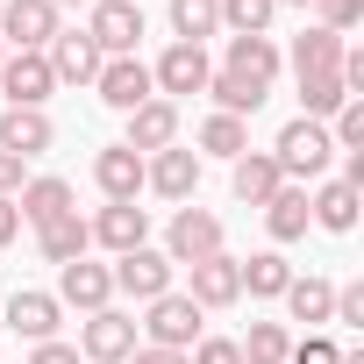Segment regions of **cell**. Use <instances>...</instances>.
<instances>
[{"label": "cell", "instance_id": "cell-1", "mask_svg": "<svg viewBox=\"0 0 364 364\" xmlns=\"http://www.w3.org/2000/svg\"><path fill=\"white\" fill-rule=\"evenodd\" d=\"M328 157H336V143H328V129L321 122H286L279 129V143H272V164L286 171V186H293V178H321L328 171Z\"/></svg>", "mask_w": 364, "mask_h": 364}, {"label": "cell", "instance_id": "cell-2", "mask_svg": "<svg viewBox=\"0 0 364 364\" xmlns=\"http://www.w3.org/2000/svg\"><path fill=\"white\" fill-rule=\"evenodd\" d=\"M86 36H93L100 58H136V43H143V8H136V0H93Z\"/></svg>", "mask_w": 364, "mask_h": 364}, {"label": "cell", "instance_id": "cell-3", "mask_svg": "<svg viewBox=\"0 0 364 364\" xmlns=\"http://www.w3.org/2000/svg\"><path fill=\"white\" fill-rule=\"evenodd\" d=\"M215 250H222V215H208V208H178L171 215V236H164V257L171 264H200Z\"/></svg>", "mask_w": 364, "mask_h": 364}, {"label": "cell", "instance_id": "cell-4", "mask_svg": "<svg viewBox=\"0 0 364 364\" xmlns=\"http://www.w3.org/2000/svg\"><path fill=\"white\" fill-rule=\"evenodd\" d=\"M143 328H150L157 350H193V343H200V307H193L186 293H157L150 314H143Z\"/></svg>", "mask_w": 364, "mask_h": 364}, {"label": "cell", "instance_id": "cell-5", "mask_svg": "<svg viewBox=\"0 0 364 364\" xmlns=\"http://www.w3.org/2000/svg\"><path fill=\"white\" fill-rule=\"evenodd\" d=\"M208 79H215V65H208V50H200V43H171V50L150 65L157 100H171V93H208Z\"/></svg>", "mask_w": 364, "mask_h": 364}, {"label": "cell", "instance_id": "cell-6", "mask_svg": "<svg viewBox=\"0 0 364 364\" xmlns=\"http://www.w3.org/2000/svg\"><path fill=\"white\" fill-rule=\"evenodd\" d=\"M50 36H58V8L50 0H0V43L50 50Z\"/></svg>", "mask_w": 364, "mask_h": 364}, {"label": "cell", "instance_id": "cell-7", "mask_svg": "<svg viewBox=\"0 0 364 364\" xmlns=\"http://www.w3.org/2000/svg\"><path fill=\"white\" fill-rule=\"evenodd\" d=\"M129 350H136V321L129 314H114V307L86 314V328H79V357L86 364H129Z\"/></svg>", "mask_w": 364, "mask_h": 364}, {"label": "cell", "instance_id": "cell-8", "mask_svg": "<svg viewBox=\"0 0 364 364\" xmlns=\"http://www.w3.org/2000/svg\"><path fill=\"white\" fill-rule=\"evenodd\" d=\"M50 58L43 50H8V65H0V93H8V107H43L50 100Z\"/></svg>", "mask_w": 364, "mask_h": 364}, {"label": "cell", "instance_id": "cell-9", "mask_svg": "<svg viewBox=\"0 0 364 364\" xmlns=\"http://www.w3.org/2000/svg\"><path fill=\"white\" fill-rule=\"evenodd\" d=\"M93 86H100V100H107L114 114H136L143 100H157V86H150V65H143V58H107Z\"/></svg>", "mask_w": 364, "mask_h": 364}, {"label": "cell", "instance_id": "cell-10", "mask_svg": "<svg viewBox=\"0 0 364 364\" xmlns=\"http://www.w3.org/2000/svg\"><path fill=\"white\" fill-rule=\"evenodd\" d=\"M107 300H114V272H107V264H86V257L58 264V307H79V314H100Z\"/></svg>", "mask_w": 364, "mask_h": 364}, {"label": "cell", "instance_id": "cell-11", "mask_svg": "<svg viewBox=\"0 0 364 364\" xmlns=\"http://www.w3.org/2000/svg\"><path fill=\"white\" fill-rule=\"evenodd\" d=\"M143 186H157L164 200H193V186H200V150L171 143V150L143 157Z\"/></svg>", "mask_w": 364, "mask_h": 364}, {"label": "cell", "instance_id": "cell-12", "mask_svg": "<svg viewBox=\"0 0 364 364\" xmlns=\"http://www.w3.org/2000/svg\"><path fill=\"white\" fill-rule=\"evenodd\" d=\"M171 272H178V264H171L164 250H150V243H143V250H129V257L114 264V293H136V300L150 307L157 293H171Z\"/></svg>", "mask_w": 364, "mask_h": 364}, {"label": "cell", "instance_id": "cell-13", "mask_svg": "<svg viewBox=\"0 0 364 364\" xmlns=\"http://www.w3.org/2000/svg\"><path fill=\"white\" fill-rule=\"evenodd\" d=\"M43 58H50V79H72V86H93V79H100V65H107V58L93 50V36H86V29H58Z\"/></svg>", "mask_w": 364, "mask_h": 364}, {"label": "cell", "instance_id": "cell-14", "mask_svg": "<svg viewBox=\"0 0 364 364\" xmlns=\"http://www.w3.org/2000/svg\"><path fill=\"white\" fill-rule=\"evenodd\" d=\"M93 229V243H107L114 257H129V250H143L150 243V215L136 208V200H107L100 208V222H86Z\"/></svg>", "mask_w": 364, "mask_h": 364}, {"label": "cell", "instance_id": "cell-15", "mask_svg": "<svg viewBox=\"0 0 364 364\" xmlns=\"http://www.w3.org/2000/svg\"><path fill=\"white\" fill-rule=\"evenodd\" d=\"M58 143V129H50V114L43 107H8V114H0V150H8V157H43Z\"/></svg>", "mask_w": 364, "mask_h": 364}, {"label": "cell", "instance_id": "cell-16", "mask_svg": "<svg viewBox=\"0 0 364 364\" xmlns=\"http://www.w3.org/2000/svg\"><path fill=\"white\" fill-rule=\"evenodd\" d=\"M186 300H193L200 314H208V307H236V300H243V279H236V257H229V250L200 257V264H193V293H186Z\"/></svg>", "mask_w": 364, "mask_h": 364}, {"label": "cell", "instance_id": "cell-17", "mask_svg": "<svg viewBox=\"0 0 364 364\" xmlns=\"http://www.w3.org/2000/svg\"><path fill=\"white\" fill-rule=\"evenodd\" d=\"M15 215H22L29 229H50V222H65V215H79V208H72V186H65V178H22Z\"/></svg>", "mask_w": 364, "mask_h": 364}, {"label": "cell", "instance_id": "cell-18", "mask_svg": "<svg viewBox=\"0 0 364 364\" xmlns=\"http://www.w3.org/2000/svg\"><path fill=\"white\" fill-rule=\"evenodd\" d=\"M171 143H178V100H143L129 114V150L143 157V150H171Z\"/></svg>", "mask_w": 364, "mask_h": 364}, {"label": "cell", "instance_id": "cell-19", "mask_svg": "<svg viewBox=\"0 0 364 364\" xmlns=\"http://www.w3.org/2000/svg\"><path fill=\"white\" fill-rule=\"evenodd\" d=\"M58 293H29V286H15V300H8V328L15 336H29V343H50L58 336Z\"/></svg>", "mask_w": 364, "mask_h": 364}, {"label": "cell", "instance_id": "cell-20", "mask_svg": "<svg viewBox=\"0 0 364 364\" xmlns=\"http://www.w3.org/2000/svg\"><path fill=\"white\" fill-rule=\"evenodd\" d=\"M93 178H100L107 200H136V193H143V157H136L129 143H107V150L93 157Z\"/></svg>", "mask_w": 364, "mask_h": 364}, {"label": "cell", "instance_id": "cell-21", "mask_svg": "<svg viewBox=\"0 0 364 364\" xmlns=\"http://www.w3.org/2000/svg\"><path fill=\"white\" fill-rule=\"evenodd\" d=\"M357 208H364V193H357V186H343V178H321L314 200H307V215H314L328 236H350V229H357Z\"/></svg>", "mask_w": 364, "mask_h": 364}, {"label": "cell", "instance_id": "cell-22", "mask_svg": "<svg viewBox=\"0 0 364 364\" xmlns=\"http://www.w3.org/2000/svg\"><path fill=\"white\" fill-rule=\"evenodd\" d=\"M229 186H236V200H243V208H264V200L286 186V171L272 164V150H243V157H236V178H229Z\"/></svg>", "mask_w": 364, "mask_h": 364}, {"label": "cell", "instance_id": "cell-23", "mask_svg": "<svg viewBox=\"0 0 364 364\" xmlns=\"http://www.w3.org/2000/svg\"><path fill=\"white\" fill-rule=\"evenodd\" d=\"M222 72H243L250 86L272 93V79H279V43H272V36H229V65H222Z\"/></svg>", "mask_w": 364, "mask_h": 364}, {"label": "cell", "instance_id": "cell-24", "mask_svg": "<svg viewBox=\"0 0 364 364\" xmlns=\"http://www.w3.org/2000/svg\"><path fill=\"white\" fill-rule=\"evenodd\" d=\"M307 186H279L272 200H264V229H272V243H300L307 236Z\"/></svg>", "mask_w": 364, "mask_h": 364}, {"label": "cell", "instance_id": "cell-25", "mask_svg": "<svg viewBox=\"0 0 364 364\" xmlns=\"http://www.w3.org/2000/svg\"><path fill=\"white\" fill-rule=\"evenodd\" d=\"M343 36H328V29H300L293 36V79H307V72H343Z\"/></svg>", "mask_w": 364, "mask_h": 364}, {"label": "cell", "instance_id": "cell-26", "mask_svg": "<svg viewBox=\"0 0 364 364\" xmlns=\"http://www.w3.org/2000/svg\"><path fill=\"white\" fill-rule=\"evenodd\" d=\"M236 279H243V293H257V300H279V293L293 286V264H286L279 250H257V257H243V264H236Z\"/></svg>", "mask_w": 364, "mask_h": 364}, {"label": "cell", "instance_id": "cell-27", "mask_svg": "<svg viewBox=\"0 0 364 364\" xmlns=\"http://www.w3.org/2000/svg\"><path fill=\"white\" fill-rule=\"evenodd\" d=\"M208 93H215V114H236V122L264 107V86H250L243 72H215V79H208Z\"/></svg>", "mask_w": 364, "mask_h": 364}, {"label": "cell", "instance_id": "cell-28", "mask_svg": "<svg viewBox=\"0 0 364 364\" xmlns=\"http://www.w3.org/2000/svg\"><path fill=\"white\" fill-rule=\"evenodd\" d=\"M343 100H357V93L343 86V72H307V79H300V114H307V122L336 114Z\"/></svg>", "mask_w": 364, "mask_h": 364}, {"label": "cell", "instance_id": "cell-29", "mask_svg": "<svg viewBox=\"0 0 364 364\" xmlns=\"http://www.w3.org/2000/svg\"><path fill=\"white\" fill-rule=\"evenodd\" d=\"M86 243H93V229H86L79 215H65V222L36 229V250H43L50 264H72V257H86Z\"/></svg>", "mask_w": 364, "mask_h": 364}, {"label": "cell", "instance_id": "cell-30", "mask_svg": "<svg viewBox=\"0 0 364 364\" xmlns=\"http://www.w3.org/2000/svg\"><path fill=\"white\" fill-rule=\"evenodd\" d=\"M222 29V0H171V36L178 43H200Z\"/></svg>", "mask_w": 364, "mask_h": 364}, {"label": "cell", "instance_id": "cell-31", "mask_svg": "<svg viewBox=\"0 0 364 364\" xmlns=\"http://www.w3.org/2000/svg\"><path fill=\"white\" fill-rule=\"evenodd\" d=\"M279 300L293 307V321H328V314H336V286H328V279H293Z\"/></svg>", "mask_w": 364, "mask_h": 364}, {"label": "cell", "instance_id": "cell-32", "mask_svg": "<svg viewBox=\"0 0 364 364\" xmlns=\"http://www.w3.org/2000/svg\"><path fill=\"white\" fill-rule=\"evenodd\" d=\"M200 150H208V157H229V164H236V157L250 150V129H243L236 114H208V122H200Z\"/></svg>", "mask_w": 364, "mask_h": 364}, {"label": "cell", "instance_id": "cell-33", "mask_svg": "<svg viewBox=\"0 0 364 364\" xmlns=\"http://www.w3.org/2000/svg\"><path fill=\"white\" fill-rule=\"evenodd\" d=\"M236 350H243V364H286L293 336H286V321H250V336H243Z\"/></svg>", "mask_w": 364, "mask_h": 364}, {"label": "cell", "instance_id": "cell-34", "mask_svg": "<svg viewBox=\"0 0 364 364\" xmlns=\"http://www.w3.org/2000/svg\"><path fill=\"white\" fill-rule=\"evenodd\" d=\"M272 15H279L272 0H222V29H229V36H264Z\"/></svg>", "mask_w": 364, "mask_h": 364}, {"label": "cell", "instance_id": "cell-35", "mask_svg": "<svg viewBox=\"0 0 364 364\" xmlns=\"http://www.w3.org/2000/svg\"><path fill=\"white\" fill-rule=\"evenodd\" d=\"M314 29H328V36H350L357 22H364V0H314Z\"/></svg>", "mask_w": 364, "mask_h": 364}, {"label": "cell", "instance_id": "cell-36", "mask_svg": "<svg viewBox=\"0 0 364 364\" xmlns=\"http://www.w3.org/2000/svg\"><path fill=\"white\" fill-rule=\"evenodd\" d=\"M336 150H364V100H343L336 107V136H328Z\"/></svg>", "mask_w": 364, "mask_h": 364}, {"label": "cell", "instance_id": "cell-37", "mask_svg": "<svg viewBox=\"0 0 364 364\" xmlns=\"http://www.w3.org/2000/svg\"><path fill=\"white\" fill-rule=\"evenodd\" d=\"M286 364H343V350H336L328 336H307V343H293V350H286Z\"/></svg>", "mask_w": 364, "mask_h": 364}, {"label": "cell", "instance_id": "cell-38", "mask_svg": "<svg viewBox=\"0 0 364 364\" xmlns=\"http://www.w3.org/2000/svg\"><path fill=\"white\" fill-rule=\"evenodd\" d=\"M186 364H243V350H236V343H229V336H200V343H193V357H186Z\"/></svg>", "mask_w": 364, "mask_h": 364}, {"label": "cell", "instance_id": "cell-39", "mask_svg": "<svg viewBox=\"0 0 364 364\" xmlns=\"http://www.w3.org/2000/svg\"><path fill=\"white\" fill-rule=\"evenodd\" d=\"M328 321H343V328H364V286H336V314Z\"/></svg>", "mask_w": 364, "mask_h": 364}, {"label": "cell", "instance_id": "cell-40", "mask_svg": "<svg viewBox=\"0 0 364 364\" xmlns=\"http://www.w3.org/2000/svg\"><path fill=\"white\" fill-rule=\"evenodd\" d=\"M129 364H186V350H157V343H136Z\"/></svg>", "mask_w": 364, "mask_h": 364}, {"label": "cell", "instance_id": "cell-41", "mask_svg": "<svg viewBox=\"0 0 364 364\" xmlns=\"http://www.w3.org/2000/svg\"><path fill=\"white\" fill-rule=\"evenodd\" d=\"M15 193H22V157L0 150V200H15Z\"/></svg>", "mask_w": 364, "mask_h": 364}, {"label": "cell", "instance_id": "cell-42", "mask_svg": "<svg viewBox=\"0 0 364 364\" xmlns=\"http://www.w3.org/2000/svg\"><path fill=\"white\" fill-rule=\"evenodd\" d=\"M29 364H79V350H72V343H58V336H50V343H36V357H29Z\"/></svg>", "mask_w": 364, "mask_h": 364}, {"label": "cell", "instance_id": "cell-43", "mask_svg": "<svg viewBox=\"0 0 364 364\" xmlns=\"http://www.w3.org/2000/svg\"><path fill=\"white\" fill-rule=\"evenodd\" d=\"M15 236H22V215H15V200H0V250H8Z\"/></svg>", "mask_w": 364, "mask_h": 364}, {"label": "cell", "instance_id": "cell-44", "mask_svg": "<svg viewBox=\"0 0 364 364\" xmlns=\"http://www.w3.org/2000/svg\"><path fill=\"white\" fill-rule=\"evenodd\" d=\"M272 8H314V0H272Z\"/></svg>", "mask_w": 364, "mask_h": 364}, {"label": "cell", "instance_id": "cell-45", "mask_svg": "<svg viewBox=\"0 0 364 364\" xmlns=\"http://www.w3.org/2000/svg\"><path fill=\"white\" fill-rule=\"evenodd\" d=\"M50 8H93V0H50Z\"/></svg>", "mask_w": 364, "mask_h": 364}, {"label": "cell", "instance_id": "cell-46", "mask_svg": "<svg viewBox=\"0 0 364 364\" xmlns=\"http://www.w3.org/2000/svg\"><path fill=\"white\" fill-rule=\"evenodd\" d=\"M0 65H8V43H0Z\"/></svg>", "mask_w": 364, "mask_h": 364}]
</instances>
